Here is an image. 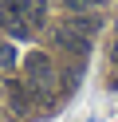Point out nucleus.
I'll return each instance as SVG.
<instances>
[{
  "label": "nucleus",
  "instance_id": "obj_1",
  "mask_svg": "<svg viewBox=\"0 0 118 122\" xmlns=\"http://www.w3.org/2000/svg\"><path fill=\"white\" fill-rule=\"evenodd\" d=\"M24 71H28V87L36 91V95H39V91L47 95V91L55 87V63L43 55V51H31L28 63H24Z\"/></svg>",
  "mask_w": 118,
  "mask_h": 122
},
{
  "label": "nucleus",
  "instance_id": "obj_2",
  "mask_svg": "<svg viewBox=\"0 0 118 122\" xmlns=\"http://www.w3.org/2000/svg\"><path fill=\"white\" fill-rule=\"evenodd\" d=\"M55 43H59L63 51H75V55H87V51H91V36H83L71 24H63L59 32H55Z\"/></svg>",
  "mask_w": 118,
  "mask_h": 122
},
{
  "label": "nucleus",
  "instance_id": "obj_5",
  "mask_svg": "<svg viewBox=\"0 0 118 122\" xmlns=\"http://www.w3.org/2000/svg\"><path fill=\"white\" fill-rule=\"evenodd\" d=\"M16 63V47L12 43H0V67H12Z\"/></svg>",
  "mask_w": 118,
  "mask_h": 122
},
{
  "label": "nucleus",
  "instance_id": "obj_4",
  "mask_svg": "<svg viewBox=\"0 0 118 122\" xmlns=\"http://www.w3.org/2000/svg\"><path fill=\"white\" fill-rule=\"evenodd\" d=\"M67 24L79 28L83 36H94V32H98V20H94V16H75V20H67Z\"/></svg>",
  "mask_w": 118,
  "mask_h": 122
},
{
  "label": "nucleus",
  "instance_id": "obj_6",
  "mask_svg": "<svg viewBox=\"0 0 118 122\" xmlns=\"http://www.w3.org/2000/svg\"><path fill=\"white\" fill-rule=\"evenodd\" d=\"M94 4H106V0H67V8H94Z\"/></svg>",
  "mask_w": 118,
  "mask_h": 122
},
{
  "label": "nucleus",
  "instance_id": "obj_3",
  "mask_svg": "<svg viewBox=\"0 0 118 122\" xmlns=\"http://www.w3.org/2000/svg\"><path fill=\"white\" fill-rule=\"evenodd\" d=\"M4 91H8V102H12V110H16V114H28V110H31V95H28V87H24V83L8 79V83H4Z\"/></svg>",
  "mask_w": 118,
  "mask_h": 122
}]
</instances>
